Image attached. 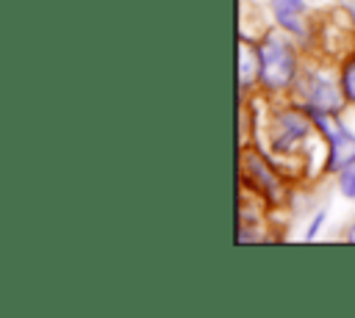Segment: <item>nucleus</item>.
Listing matches in <instances>:
<instances>
[{
	"label": "nucleus",
	"instance_id": "nucleus-1",
	"mask_svg": "<svg viewBox=\"0 0 355 318\" xmlns=\"http://www.w3.org/2000/svg\"><path fill=\"white\" fill-rule=\"evenodd\" d=\"M258 55H261V86L266 91H283L294 83L297 55H294L291 41L280 30H269L261 39Z\"/></svg>",
	"mask_w": 355,
	"mask_h": 318
},
{
	"label": "nucleus",
	"instance_id": "nucleus-2",
	"mask_svg": "<svg viewBox=\"0 0 355 318\" xmlns=\"http://www.w3.org/2000/svg\"><path fill=\"white\" fill-rule=\"evenodd\" d=\"M313 124L316 122L311 119V113H300L294 108L280 111L275 116L272 127H269V147H272V152H277V155L297 152V147H302L308 141Z\"/></svg>",
	"mask_w": 355,
	"mask_h": 318
},
{
	"label": "nucleus",
	"instance_id": "nucleus-3",
	"mask_svg": "<svg viewBox=\"0 0 355 318\" xmlns=\"http://www.w3.org/2000/svg\"><path fill=\"white\" fill-rule=\"evenodd\" d=\"M311 119L316 122V127L327 138V160H324V169L327 171H341L347 163L355 160V133L341 119H333L327 113H311Z\"/></svg>",
	"mask_w": 355,
	"mask_h": 318
},
{
	"label": "nucleus",
	"instance_id": "nucleus-4",
	"mask_svg": "<svg viewBox=\"0 0 355 318\" xmlns=\"http://www.w3.org/2000/svg\"><path fill=\"white\" fill-rule=\"evenodd\" d=\"M302 102L308 108V113H327L336 116L341 111V105L347 102L341 83H333L330 77L319 75V72H308L302 77Z\"/></svg>",
	"mask_w": 355,
	"mask_h": 318
},
{
	"label": "nucleus",
	"instance_id": "nucleus-5",
	"mask_svg": "<svg viewBox=\"0 0 355 318\" xmlns=\"http://www.w3.org/2000/svg\"><path fill=\"white\" fill-rule=\"evenodd\" d=\"M269 6H272V14H275V22L280 25V30L305 36V22H302L305 0H269Z\"/></svg>",
	"mask_w": 355,
	"mask_h": 318
},
{
	"label": "nucleus",
	"instance_id": "nucleus-6",
	"mask_svg": "<svg viewBox=\"0 0 355 318\" xmlns=\"http://www.w3.org/2000/svg\"><path fill=\"white\" fill-rule=\"evenodd\" d=\"M244 169L258 180V188L263 191V196L266 199H272V202H277L280 199V194H283V185H280V180L275 177V171L255 155V152H244Z\"/></svg>",
	"mask_w": 355,
	"mask_h": 318
},
{
	"label": "nucleus",
	"instance_id": "nucleus-7",
	"mask_svg": "<svg viewBox=\"0 0 355 318\" xmlns=\"http://www.w3.org/2000/svg\"><path fill=\"white\" fill-rule=\"evenodd\" d=\"M255 80H261V55L258 47L250 41H239V83L241 88H250Z\"/></svg>",
	"mask_w": 355,
	"mask_h": 318
},
{
	"label": "nucleus",
	"instance_id": "nucleus-8",
	"mask_svg": "<svg viewBox=\"0 0 355 318\" xmlns=\"http://www.w3.org/2000/svg\"><path fill=\"white\" fill-rule=\"evenodd\" d=\"M338 83H341V91H344L347 102H352V105H355V53L344 61L341 75H338Z\"/></svg>",
	"mask_w": 355,
	"mask_h": 318
},
{
	"label": "nucleus",
	"instance_id": "nucleus-9",
	"mask_svg": "<svg viewBox=\"0 0 355 318\" xmlns=\"http://www.w3.org/2000/svg\"><path fill=\"white\" fill-rule=\"evenodd\" d=\"M338 191H341V196L355 199V160L347 163V166L338 171Z\"/></svg>",
	"mask_w": 355,
	"mask_h": 318
},
{
	"label": "nucleus",
	"instance_id": "nucleus-10",
	"mask_svg": "<svg viewBox=\"0 0 355 318\" xmlns=\"http://www.w3.org/2000/svg\"><path fill=\"white\" fill-rule=\"evenodd\" d=\"M322 224H324V210H319V213L313 216V221L308 224V230H305V235H302V241H313V238L319 235V230H322Z\"/></svg>",
	"mask_w": 355,
	"mask_h": 318
},
{
	"label": "nucleus",
	"instance_id": "nucleus-11",
	"mask_svg": "<svg viewBox=\"0 0 355 318\" xmlns=\"http://www.w3.org/2000/svg\"><path fill=\"white\" fill-rule=\"evenodd\" d=\"M347 14H349V19H352V33H355V3L347 6Z\"/></svg>",
	"mask_w": 355,
	"mask_h": 318
},
{
	"label": "nucleus",
	"instance_id": "nucleus-12",
	"mask_svg": "<svg viewBox=\"0 0 355 318\" xmlns=\"http://www.w3.org/2000/svg\"><path fill=\"white\" fill-rule=\"evenodd\" d=\"M347 241H349V243H355V224L349 227V232H347Z\"/></svg>",
	"mask_w": 355,
	"mask_h": 318
}]
</instances>
